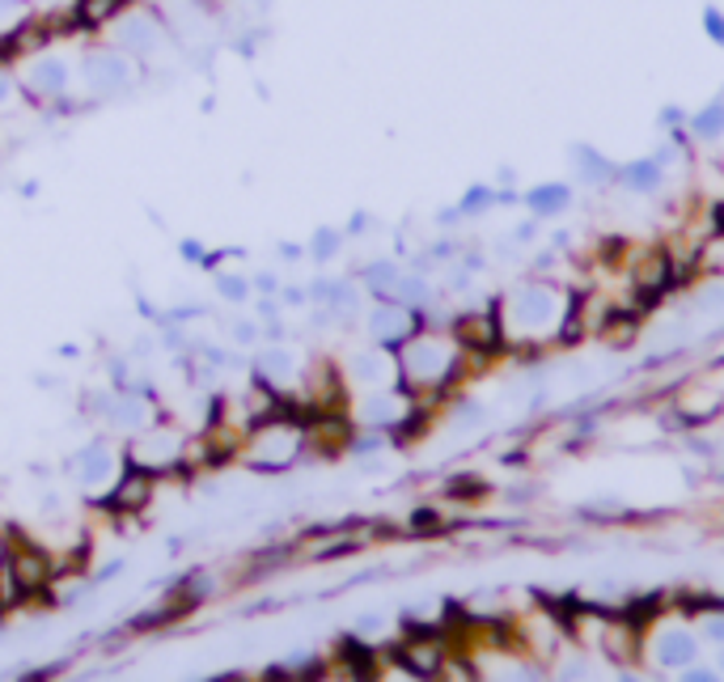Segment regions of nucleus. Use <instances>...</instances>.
I'll return each mask as SVG.
<instances>
[{
  "label": "nucleus",
  "mask_w": 724,
  "mask_h": 682,
  "mask_svg": "<svg viewBox=\"0 0 724 682\" xmlns=\"http://www.w3.org/2000/svg\"><path fill=\"white\" fill-rule=\"evenodd\" d=\"M301 432L297 428H288V425H276V428H267V432H258L255 437V467H272V470H280V467H288L293 458H297V449H301V441H297Z\"/></svg>",
  "instance_id": "nucleus-1"
},
{
  "label": "nucleus",
  "mask_w": 724,
  "mask_h": 682,
  "mask_svg": "<svg viewBox=\"0 0 724 682\" xmlns=\"http://www.w3.org/2000/svg\"><path fill=\"white\" fill-rule=\"evenodd\" d=\"M178 449H183V441H178L174 432H153V437H145V441L131 446V467L153 479V475L170 470V462L178 458Z\"/></svg>",
  "instance_id": "nucleus-2"
},
{
  "label": "nucleus",
  "mask_w": 724,
  "mask_h": 682,
  "mask_svg": "<svg viewBox=\"0 0 724 682\" xmlns=\"http://www.w3.org/2000/svg\"><path fill=\"white\" fill-rule=\"evenodd\" d=\"M86 77L94 89L115 94V89H124L131 81V65L124 56H115V51H102V56H89L86 60Z\"/></svg>",
  "instance_id": "nucleus-3"
},
{
  "label": "nucleus",
  "mask_w": 724,
  "mask_h": 682,
  "mask_svg": "<svg viewBox=\"0 0 724 682\" xmlns=\"http://www.w3.org/2000/svg\"><path fill=\"white\" fill-rule=\"evenodd\" d=\"M9 573H13V581H18V590L30 594V590H39V585L47 581V559L35 552V547H18L13 559H9Z\"/></svg>",
  "instance_id": "nucleus-4"
},
{
  "label": "nucleus",
  "mask_w": 724,
  "mask_h": 682,
  "mask_svg": "<svg viewBox=\"0 0 724 682\" xmlns=\"http://www.w3.org/2000/svg\"><path fill=\"white\" fill-rule=\"evenodd\" d=\"M119 43L128 47V51H136V56H149L153 47L162 43V26L153 22V18H128V22L119 26Z\"/></svg>",
  "instance_id": "nucleus-5"
},
{
  "label": "nucleus",
  "mask_w": 724,
  "mask_h": 682,
  "mask_svg": "<svg viewBox=\"0 0 724 682\" xmlns=\"http://www.w3.org/2000/svg\"><path fill=\"white\" fill-rule=\"evenodd\" d=\"M26 86H30V94H60V89L68 86V65H60V60H35L30 65V72H26Z\"/></svg>",
  "instance_id": "nucleus-6"
},
{
  "label": "nucleus",
  "mask_w": 724,
  "mask_h": 682,
  "mask_svg": "<svg viewBox=\"0 0 724 682\" xmlns=\"http://www.w3.org/2000/svg\"><path fill=\"white\" fill-rule=\"evenodd\" d=\"M140 505H149V475H128L124 484H119V491L110 496V509L128 513V509H140Z\"/></svg>",
  "instance_id": "nucleus-7"
},
{
  "label": "nucleus",
  "mask_w": 724,
  "mask_h": 682,
  "mask_svg": "<svg viewBox=\"0 0 724 682\" xmlns=\"http://www.w3.org/2000/svg\"><path fill=\"white\" fill-rule=\"evenodd\" d=\"M258 373H263V382H293V373H297V357L293 352H267L263 361H258Z\"/></svg>",
  "instance_id": "nucleus-8"
},
{
  "label": "nucleus",
  "mask_w": 724,
  "mask_h": 682,
  "mask_svg": "<svg viewBox=\"0 0 724 682\" xmlns=\"http://www.w3.org/2000/svg\"><path fill=\"white\" fill-rule=\"evenodd\" d=\"M407 331V314L403 310H394V305H382L378 314H373V335L385 343H394L399 335Z\"/></svg>",
  "instance_id": "nucleus-9"
},
{
  "label": "nucleus",
  "mask_w": 724,
  "mask_h": 682,
  "mask_svg": "<svg viewBox=\"0 0 724 682\" xmlns=\"http://www.w3.org/2000/svg\"><path fill=\"white\" fill-rule=\"evenodd\" d=\"M115 9H119V0H81V4H77V18L86 26H98L102 18H110Z\"/></svg>",
  "instance_id": "nucleus-10"
},
{
  "label": "nucleus",
  "mask_w": 724,
  "mask_h": 682,
  "mask_svg": "<svg viewBox=\"0 0 724 682\" xmlns=\"http://www.w3.org/2000/svg\"><path fill=\"white\" fill-rule=\"evenodd\" d=\"M703 30L712 35V43L724 47V13H721V9H712V4L703 9Z\"/></svg>",
  "instance_id": "nucleus-11"
},
{
  "label": "nucleus",
  "mask_w": 724,
  "mask_h": 682,
  "mask_svg": "<svg viewBox=\"0 0 724 682\" xmlns=\"http://www.w3.org/2000/svg\"><path fill=\"white\" fill-rule=\"evenodd\" d=\"M9 98H13V77H9V72H0V107H4Z\"/></svg>",
  "instance_id": "nucleus-12"
}]
</instances>
